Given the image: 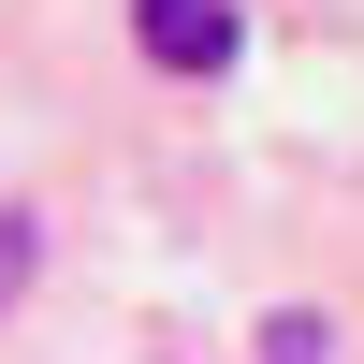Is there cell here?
<instances>
[{
    "mask_svg": "<svg viewBox=\"0 0 364 364\" xmlns=\"http://www.w3.org/2000/svg\"><path fill=\"white\" fill-rule=\"evenodd\" d=\"M132 44L161 58V73H233V58H248V15H233V0H132Z\"/></svg>",
    "mask_w": 364,
    "mask_h": 364,
    "instance_id": "obj_1",
    "label": "cell"
},
{
    "mask_svg": "<svg viewBox=\"0 0 364 364\" xmlns=\"http://www.w3.org/2000/svg\"><path fill=\"white\" fill-rule=\"evenodd\" d=\"M29 277H44V219H29V204H0V321L29 306Z\"/></svg>",
    "mask_w": 364,
    "mask_h": 364,
    "instance_id": "obj_2",
    "label": "cell"
},
{
    "mask_svg": "<svg viewBox=\"0 0 364 364\" xmlns=\"http://www.w3.org/2000/svg\"><path fill=\"white\" fill-rule=\"evenodd\" d=\"M262 364H336V321H321V306H277V321H262Z\"/></svg>",
    "mask_w": 364,
    "mask_h": 364,
    "instance_id": "obj_3",
    "label": "cell"
}]
</instances>
